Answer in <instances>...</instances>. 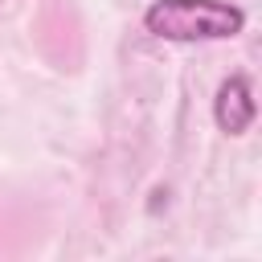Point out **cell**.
I'll return each instance as SVG.
<instances>
[{
	"label": "cell",
	"mask_w": 262,
	"mask_h": 262,
	"mask_svg": "<svg viewBox=\"0 0 262 262\" xmlns=\"http://www.w3.org/2000/svg\"><path fill=\"white\" fill-rule=\"evenodd\" d=\"M147 33L168 37V41H221L242 33L246 16L233 4L221 0H156L143 12Z\"/></svg>",
	"instance_id": "6da1fadb"
},
{
	"label": "cell",
	"mask_w": 262,
	"mask_h": 262,
	"mask_svg": "<svg viewBox=\"0 0 262 262\" xmlns=\"http://www.w3.org/2000/svg\"><path fill=\"white\" fill-rule=\"evenodd\" d=\"M213 119H217V127L229 131V135H242V131L254 123V98H250V82H246L242 74H233V78H225V82L217 86Z\"/></svg>",
	"instance_id": "7a4b0ae2"
}]
</instances>
